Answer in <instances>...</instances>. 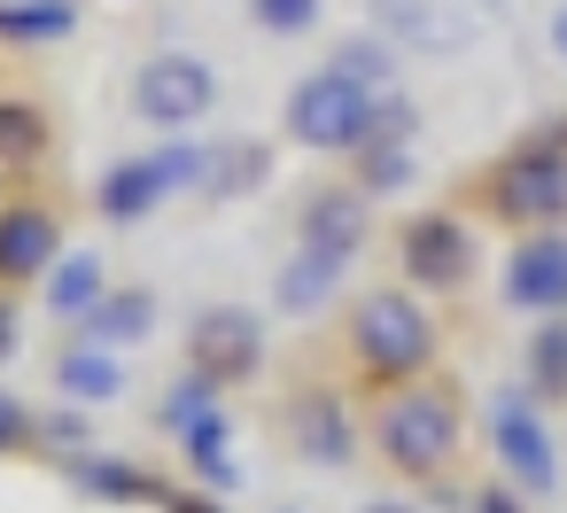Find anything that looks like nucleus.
<instances>
[{
    "instance_id": "c756f323",
    "label": "nucleus",
    "mask_w": 567,
    "mask_h": 513,
    "mask_svg": "<svg viewBox=\"0 0 567 513\" xmlns=\"http://www.w3.org/2000/svg\"><path fill=\"white\" fill-rule=\"evenodd\" d=\"M48 443H86V420H79V412H55V420H48Z\"/></svg>"
},
{
    "instance_id": "2eb2a0df",
    "label": "nucleus",
    "mask_w": 567,
    "mask_h": 513,
    "mask_svg": "<svg viewBox=\"0 0 567 513\" xmlns=\"http://www.w3.org/2000/svg\"><path fill=\"white\" fill-rule=\"evenodd\" d=\"M55 389L71 404H110V397H125V358L117 350H94V342H71L55 358Z\"/></svg>"
},
{
    "instance_id": "4be33fe9",
    "label": "nucleus",
    "mask_w": 567,
    "mask_h": 513,
    "mask_svg": "<svg viewBox=\"0 0 567 513\" xmlns=\"http://www.w3.org/2000/svg\"><path fill=\"white\" fill-rule=\"evenodd\" d=\"M528 397H567V319H544L528 335Z\"/></svg>"
},
{
    "instance_id": "39448f33",
    "label": "nucleus",
    "mask_w": 567,
    "mask_h": 513,
    "mask_svg": "<svg viewBox=\"0 0 567 513\" xmlns=\"http://www.w3.org/2000/svg\"><path fill=\"white\" fill-rule=\"evenodd\" d=\"M265 366V319L249 304H210L187 327V373H203L210 389H241Z\"/></svg>"
},
{
    "instance_id": "6ab92c4d",
    "label": "nucleus",
    "mask_w": 567,
    "mask_h": 513,
    "mask_svg": "<svg viewBox=\"0 0 567 513\" xmlns=\"http://www.w3.org/2000/svg\"><path fill=\"white\" fill-rule=\"evenodd\" d=\"M179 443H187V466H195L210 490H234V474H241V466H234V420H226V404H218V412H203Z\"/></svg>"
},
{
    "instance_id": "9d476101",
    "label": "nucleus",
    "mask_w": 567,
    "mask_h": 513,
    "mask_svg": "<svg viewBox=\"0 0 567 513\" xmlns=\"http://www.w3.org/2000/svg\"><path fill=\"white\" fill-rule=\"evenodd\" d=\"M365 226H373V195L365 187H327L303 203V249H334V257H358L365 249Z\"/></svg>"
},
{
    "instance_id": "0eeeda50",
    "label": "nucleus",
    "mask_w": 567,
    "mask_h": 513,
    "mask_svg": "<svg viewBox=\"0 0 567 513\" xmlns=\"http://www.w3.org/2000/svg\"><path fill=\"white\" fill-rule=\"evenodd\" d=\"M218 102V79H210V63H195V55H148L141 63V79H133V110L148 117V125H195L203 110Z\"/></svg>"
},
{
    "instance_id": "f03ea898",
    "label": "nucleus",
    "mask_w": 567,
    "mask_h": 513,
    "mask_svg": "<svg viewBox=\"0 0 567 513\" xmlns=\"http://www.w3.org/2000/svg\"><path fill=\"white\" fill-rule=\"evenodd\" d=\"M373 443L396 474H443L458 451V404L443 389H396L373 420Z\"/></svg>"
},
{
    "instance_id": "7c9ffc66",
    "label": "nucleus",
    "mask_w": 567,
    "mask_h": 513,
    "mask_svg": "<svg viewBox=\"0 0 567 513\" xmlns=\"http://www.w3.org/2000/svg\"><path fill=\"white\" fill-rule=\"evenodd\" d=\"M9 350H17V311L0 304V358H9Z\"/></svg>"
},
{
    "instance_id": "c85d7f7f",
    "label": "nucleus",
    "mask_w": 567,
    "mask_h": 513,
    "mask_svg": "<svg viewBox=\"0 0 567 513\" xmlns=\"http://www.w3.org/2000/svg\"><path fill=\"white\" fill-rule=\"evenodd\" d=\"M24 435H32V420H24V404H17L9 389H0V451H17Z\"/></svg>"
},
{
    "instance_id": "dca6fc26",
    "label": "nucleus",
    "mask_w": 567,
    "mask_h": 513,
    "mask_svg": "<svg viewBox=\"0 0 567 513\" xmlns=\"http://www.w3.org/2000/svg\"><path fill=\"white\" fill-rule=\"evenodd\" d=\"M102 296H110V273H102V257H94V249L55 257V273H48V311H55V319H71V327H79Z\"/></svg>"
},
{
    "instance_id": "bb28decb",
    "label": "nucleus",
    "mask_w": 567,
    "mask_h": 513,
    "mask_svg": "<svg viewBox=\"0 0 567 513\" xmlns=\"http://www.w3.org/2000/svg\"><path fill=\"white\" fill-rule=\"evenodd\" d=\"M40 141H48V125H40L32 110L0 102V156H9V164H32V156H40Z\"/></svg>"
},
{
    "instance_id": "72a5a7b5",
    "label": "nucleus",
    "mask_w": 567,
    "mask_h": 513,
    "mask_svg": "<svg viewBox=\"0 0 567 513\" xmlns=\"http://www.w3.org/2000/svg\"><path fill=\"white\" fill-rule=\"evenodd\" d=\"M365 513H412V505H365Z\"/></svg>"
},
{
    "instance_id": "cd10ccee",
    "label": "nucleus",
    "mask_w": 567,
    "mask_h": 513,
    "mask_svg": "<svg viewBox=\"0 0 567 513\" xmlns=\"http://www.w3.org/2000/svg\"><path fill=\"white\" fill-rule=\"evenodd\" d=\"M520 497H528V490H513V482L497 474V482H482V490H474V513H520Z\"/></svg>"
},
{
    "instance_id": "20e7f679",
    "label": "nucleus",
    "mask_w": 567,
    "mask_h": 513,
    "mask_svg": "<svg viewBox=\"0 0 567 513\" xmlns=\"http://www.w3.org/2000/svg\"><path fill=\"white\" fill-rule=\"evenodd\" d=\"M288 133H296L303 148H365V133H373V94H365L358 79H342V71H311V79H296V94H288Z\"/></svg>"
},
{
    "instance_id": "6e6552de",
    "label": "nucleus",
    "mask_w": 567,
    "mask_h": 513,
    "mask_svg": "<svg viewBox=\"0 0 567 513\" xmlns=\"http://www.w3.org/2000/svg\"><path fill=\"white\" fill-rule=\"evenodd\" d=\"M505 304L536 319H567V234L544 226L505 257Z\"/></svg>"
},
{
    "instance_id": "ddd939ff",
    "label": "nucleus",
    "mask_w": 567,
    "mask_h": 513,
    "mask_svg": "<svg viewBox=\"0 0 567 513\" xmlns=\"http://www.w3.org/2000/svg\"><path fill=\"white\" fill-rule=\"evenodd\" d=\"M296 451L311 459V466H350V451H358V428H350V404L334 397V389H311V397H296Z\"/></svg>"
},
{
    "instance_id": "423d86ee",
    "label": "nucleus",
    "mask_w": 567,
    "mask_h": 513,
    "mask_svg": "<svg viewBox=\"0 0 567 513\" xmlns=\"http://www.w3.org/2000/svg\"><path fill=\"white\" fill-rule=\"evenodd\" d=\"M489 203H497L505 226L544 234L551 218H567V156L559 148H513L489 179Z\"/></svg>"
},
{
    "instance_id": "4468645a",
    "label": "nucleus",
    "mask_w": 567,
    "mask_h": 513,
    "mask_svg": "<svg viewBox=\"0 0 567 513\" xmlns=\"http://www.w3.org/2000/svg\"><path fill=\"white\" fill-rule=\"evenodd\" d=\"M156 335V296L148 288H110L86 319H79V342H94V350H133V342H148Z\"/></svg>"
},
{
    "instance_id": "5701e85b",
    "label": "nucleus",
    "mask_w": 567,
    "mask_h": 513,
    "mask_svg": "<svg viewBox=\"0 0 567 513\" xmlns=\"http://www.w3.org/2000/svg\"><path fill=\"white\" fill-rule=\"evenodd\" d=\"M412 141H365L358 148V179H365V195H396V187H412Z\"/></svg>"
},
{
    "instance_id": "473e14b6",
    "label": "nucleus",
    "mask_w": 567,
    "mask_h": 513,
    "mask_svg": "<svg viewBox=\"0 0 567 513\" xmlns=\"http://www.w3.org/2000/svg\"><path fill=\"white\" fill-rule=\"evenodd\" d=\"M551 48H559V63H567V9L551 17Z\"/></svg>"
},
{
    "instance_id": "a878e982",
    "label": "nucleus",
    "mask_w": 567,
    "mask_h": 513,
    "mask_svg": "<svg viewBox=\"0 0 567 513\" xmlns=\"http://www.w3.org/2000/svg\"><path fill=\"white\" fill-rule=\"evenodd\" d=\"M257 9V24L272 32V40H303V32H319V0H249Z\"/></svg>"
},
{
    "instance_id": "412c9836",
    "label": "nucleus",
    "mask_w": 567,
    "mask_h": 513,
    "mask_svg": "<svg viewBox=\"0 0 567 513\" xmlns=\"http://www.w3.org/2000/svg\"><path fill=\"white\" fill-rule=\"evenodd\" d=\"M79 9L71 0H0V40H71Z\"/></svg>"
},
{
    "instance_id": "2f4dec72",
    "label": "nucleus",
    "mask_w": 567,
    "mask_h": 513,
    "mask_svg": "<svg viewBox=\"0 0 567 513\" xmlns=\"http://www.w3.org/2000/svg\"><path fill=\"white\" fill-rule=\"evenodd\" d=\"M172 513H218V505H210V497H187V490H179V497H172Z\"/></svg>"
},
{
    "instance_id": "aec40b11",
    "label": "nucleus",
    "mask_w": 567,
    "mask_h": 513,
    "mask_svg": "<svg viewBox=\"0 0 567 513\" xmlns=\"http://www.w3.org/2000/svg\"><path fill=\"white\" fill-rule=\"evenodd\" d=\"M373 24L381 32H404L412 48H458V17L451 9H427V0H373Z\"/></svg>"
},
{
    "instance_id": "f8f14e48",
    "label": "nucleus",
    "mask_w": 567,
    "mask_h": 513,
    "mask_svg": "<svg viewBox=\"0 0 567 513\" xmlns=\"http://www.w3.org/2000/svg\"><path fill=\"white\" fill-rule=\"evenodd\" d=\"M350 265H358V257H334V249H303V242H296V257H288L280 280H272V304H280L288 319H311V311L334 304V288L350 280Z\"/></svg>"
},
{
    "instance_id": "f257e3e1",
    "label": "nucleus",
    "mask_w": 567,
    "mask_h": 513,
    "mask_svg": "<svg viewBox=\"0 0 567 513\" xmlns=\"http://www.w3.org/2000/svg\"><path fill=\"white\" fill-rule=\"evenodd\" d=\"M350 350H358V366L373 373V381H412V373H427L435 366V319L404 296V288H373V296H358V311H350Z\"/></svg>"
},
{
    "instance_id": "1a4fd4ad",
    "label": "nucleus",
    "mask_w": 567,
    "mask_h": 513,
    "mask_svg": "<svg viewBox=\"0 0 567 513\" xmlns=\"http://www.w3.org/2000/svg\"><path fill=\"white\" fill-rule=\"evenodd\" d=\"M404 280L420 288H466L474 280V234L451 211H427L404 226Z\"/></svg>"
},
{
    "instance_id": "a211bd4d",
    "label": "nucleus",
    "mask_w": 567,
    "mask_h": 513,
    "mask_svg": "<svg viewBox=\"0 0 567 513\" xmlns=\"http://www.w3.org/2000/svg\"><path fill=\"white\" fill-rule=\"evenodd\" d=\"M71 474H79V490L86 497H110V505H148V497H164L133 459H102V451H79L71 459Z\"/></svg>"
},
{
    "instance_id": "7ed1b4c3",
    "label": "nucleus",
    "mask_w": 567,
    "mask_h": 513,
    "mask_svg": "<svg viewBox=\"0 0 567 513\" xmlns=\"http://www.w3.org/2000/svg\"><path fill=\"white\" fill-rule=\"evenodd\" d=\"M482 435H489L497 474H505L513 490L544 497V490L559 482V443H551V428H544V412H536L528 389H497V397L482 404Z\"/></svg>"
},
{
    "instance_id": "b1692460",
    "label": "nucleus",
    "mask_w": 567,
    "mask_h": 513,
    "mask_svg": "<svg viewBox=\"0 0 567 513\" xmlns=\"http://www.w3.org/2000/svg\"><path fill=\"white\" fill-rule=\"evenodd\" d=\"M272 172V156L249 141V148H210V195H241V187H257Z\"/></svg>"
},
{
    "instance_id": "393cba45",
    "label": "nucleus",
    "mask_w": 567,
    "mask_h": 513,
    "mask_svg": "<svg viewBox=\"0 0 567 513\" xmlns=\"http://www.w3.org/2000/svg\"><path fill=\"white\" fill-rule=\"evenodd\" d=\"M327 71H342V79H358V86L373 94V86H389V71H396V55H389V48H381V40L365 32V40H350V48H342V55H334Z\"/></svg>"
},
{
    "instance_id": "9b49d317",
    "label": "nucleus",
    "mask_w": 567,
    "mask_h": 513,
    "mask_svg": "<svg viewBox=\"0 0 567 513\" xmlns=\"http://www.w3.org/2000/svg\"><path fill=\"white\" fill-rule=\"evenodd\" d=\"M55 257H63V234L40 203L0 211V280H40V273H55Z\"/></svg>"
},
{
    "instance_id": "f3484780",
    "label": "nucleus",
    "mask_w": 567,
    "mask_h": 513,
    "mask_svg": "<svg viewBox=\"0 0 567 513\" xmlns=\"http://www.w3.org/2000/svg\"><path fill=\"white\" fill-rule=\"evenodd\" d=\"M156 203H164V172H156V156H125V164L102 179V218H117V226H141Z\"/></svg>"
}]
</instances>
